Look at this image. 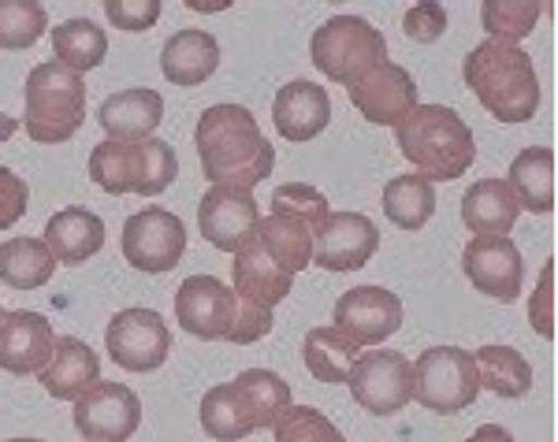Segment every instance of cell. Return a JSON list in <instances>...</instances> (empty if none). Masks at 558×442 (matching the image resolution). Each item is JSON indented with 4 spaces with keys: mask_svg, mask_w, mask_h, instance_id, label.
Wrapping results in <instances>:
<instances>
[{
    "mask_svg": "<svg viewBox=\"0 0 558 442\" xmlns=\"http://www.w3.org/2000/svg\"><path fill=\"white\" fill-rule=\"evenodd\" d=\"M197 160H202V175L213 186H239L254 189L272 175L276 149L260 134L257 115L246 105H209L197 120L194 131Z\"/></svg>",
    "mask_w": 558,
    "mask_h": 442,
    "instance_id": "6da1fadb",
    "label": "cell"
},
{
    "mask_svg": "<svg viewBox=\"0 0 558 442\" xmlns=\"http://www.w3.org/2000/svg\"><path fill=\"white\" fill-rule=\"evenodd\" d=\"M465 86L499 123H529L539 108L536 63L521 45L484 38L462 63Z\"/></svg>",
    "mask_w": 558,
    "mask_h": 442,
    "instance_id": "7a4b0ae2",
    "label": "cell"
},
{
    "mask_svg": "<svg viewBox=\"0 0 558 442\" xmlns=\"http://www.w3.org/2000/svg\"><path fill=\"white\" fill-rule=\"evenodd\" d=\"M395 131V146L428 183H451L462 179L476 160L473 126L451 105H413Z\"/></svg>",
    "mask_w": 558,
    "mask_h": 442,
    "instance_id": "3957f363",
    "label": "cell"
},
{
    "mask_svg": "<svg viewBox=\"0 0 558 442\" xmlns=\"http://www.w3.org/2000/svg\"><path fill=\"white\" fill-rule=\"evenodd\" d=\"M86 123V83L57 60L31 67L23 86V131L41 146H57Z\"/></svg>",
    "mask_w": 558,
    "mask_h": 442,
    "instance_id": "277c9868",
    "label": "cell"
},
{
    "mask_svg": "<svg viewBox=\"0 0 558 442\" xmlns=\"http://www.w3.org/2000/svg\"><path fill=\"white\" fill-rule=\"evenodd\" d=\"M310 60L324 78L354 86L387 60V38L365 15H328L310 38Z\"/></svg>",
    "mask_w": 558,
    "mask_h": 442,
    "instance_id": "5b68a950",
    "label": "cell"
},
{
    "mask_svg": "<svg viewBox=\"0 0 558 442\" xmlns=\"http://www.w3.org/2000/svg\"><path fill=\"white\" fill-rule=\"evenodd\" d=\"M413 368V402H421L432 413H462L465 405L476 402L481 394V376H476V360L462 346H432Z\"/></svg>",
    "mask_w": 558,
    "mask_h": 442,
    "instance_id": "8992f818",
    "label": "cell"
},
{
    "mask_svg": "<svg viewBox=\"0 0 558 442\" xmlns=\"http://www.w3.org/2000/svg\"><path fill=\"white\" fill-rule=\"evenodd\" d=\"M347 386L362 409L376 413V417H391L413 402V368L399 349L373 346V354H357L350 365Z\"/></svg>",
    "mask_w": 558,
    "mask_h": 442,
    "instance_id": "52a82bcc",
    "label": "cell"
},
{
    "mask_svg": "<svg viewBox=\"0 0 558 442\" xmlns=\"http://www.w3.org/2000/svg\"><path fill=\"white\" fill-rule=\"evenodd\" d=\"M108 357L128 372H153L172 354V331L157 309H120L105 328Z\"/></svg>",
    "mask_w": 558,
    "mask_h": 442,
    "instance_id": "ba28073f",
    "label": "cell"
},
{
    "mask_svg": "<svg viewBox=\"0 0 558 442\" xmlns=\"http://www.w3.org/2000/svg\"><path fill=\"white\" fill-rule=\"evenodd\" d=\"M186 253V223L175 212L146 205L123 223V257L138 272H172Z\"/></svg>",
    "mask_w": 558,
    "mask_h": 442,
    "instance_id": "9c48e42d",
    "label": "cell"
},
{
    "mask_svg": "<svg viewBox=\"0 0 558 442\" xmlns=\"http://www.w3.org/2000/svg\"><path fill=\"white\" fill-rule=\"evenodd\" d=\"M465 279L481 294L510 305L525 291V260L510 234H473L462 249Z\"/></svg>",
    "mask_w": 558,
    "mask_h": 442,
    "instance_id": "30bf717a",
    "label": "cell"
},
{
    "mask_svg": "<svg viewBox=\"0 0 558 442\" xmlns=\"http://www.w3.org/2000/svg\"><path fill=\"white\" fill-rule=\"evenodd\" d=\"M75 428L89 442H128L142 423V402L128 383L97 379L75 398Z\"/></svg>",
    "mask_w": 558,
    "mask_h": 442,
    "instance_id": "8fae6325",
    "label": "cell"
},
{
    "mask_svg": "<svg viewBox=\"0 0 558 442\" xmlns=\"http://www.w3.org/2000/svg\"><path fill=\"white\" fill-rule=\"evenodd\" d=\"M402 297L391 294L387 286L365 283L350 286L339 294L336 309H331V328H339L354 346H380L402 328Z\"/></svg>",
    "mask_w": 558,
    "mask_h": 442,
    "instance_id": "7c38bea8",
    "label": "cell"
},
{
    "mask_svg": "<svg viewBox=\"0 0 558 442\" xmlns=\"http://www.w3.org/2000/svg\"><path fill=\"white\" fill-rule=\"evenodd\" d=\"M380 249V231L365 212H328V220L313 231L310 265L328 272H357Z\"/></svg>",
    "mask_w": 558,
    "mask_h": 442,
    "instance_id": "4fadbf2b",
    "label": "cell"
},
{
    "mask_svg": "<svg viewBox=\"0 0 558 442\" xmlns=\"http://www.w3.org/2000/svg\"><path fill=\"white\" fill-rule=\"evenodd\" d=\"M257 197L254 189H239V186H209L197 201V231L209 246L235 253L239 246H246L257 231Z\"/></svg>",
    "mask_w": 558,
    "mask_h": 442,
    "instance_id": "5bb4252c",
    "label": "cell"
},
{
    "mask_svg": "<svg viewBox=\"0 0 558 442\" xmlns=\"http://www.w3.org/2000/svg\"><path fill=\"white\" fill-rule=\"evenodd\" d=\"M239 309V297L223 279L216 275H191L175 291V320L183 323L186 335L216 342L231 328Z\"/></svg>",
    "mask_w": 558,
    "mask_h": 442,
    "instance_id": "9a60e30c",
    "label": "cell"
},
{
    "mask_svg": "<svg viewBox=\"0 0 558 442\" xmlns=\"http://www.w3.org/2000/svg\"><path fill=\"white\" fill-rule=\"evenodd\" d=\"M347 94H350V105L376 126H395L402 115L413 112V105H421L413 75L395 60L376 63L365 78H357L354 86H347Z\"/></svg>",
    "mask_w": 558,
    "mask_h": 442,
    "instance_id": "2e32d148",
    "label": "cell"
},
{
    "mask_svg": "<svg viewBox=\"0 0 558 442\" xmlns=\"http://www.w3.org/2000/svg\"><path fill=\"white\" fill-rule=\"evenodd\" d=\"M52 331L49 316L34 309H4L0 316V368L12 376H38L45 360L52 354Z\"/></svg>",
    "mask_w": 558,
    "mask_h": 442,
    "instance_id": "e0dca14e",
    "label": "cell"
},
{
    "mask_svg": "<svg viewBox=\"0 0 558 442\" xmlns=\"http://www.w3.org/2000/svg\"><path fill=\"white\" fill-rule=\"evenodd\" d=\"M276 134L287 142H310L331 123V97L313 78H291L272 97Z\"/></svg>",
    "mask_w": 558,
    "mask_h": 442,
    "instance_id": "ac0fdd59",
    "label": "cell"
},
{
    "mask_svg": "<svg viewBox=\"0 0 558 442\" xmlns=\"http://www.w3.org/2000/svg\"><path fill=\"white\" fill-rule=\"evenodd\" d=\"M235 265H231V291H235L239 302L260 305V309H276L294 286V275L283 272L272 257L265 253V246L257 242V234L239 246L235 253Z\"/></svg>",
    "mask_w": 558,
    "mask_h": 442,
    "instance_id": "d6986e66",
    "label": "cell"
},
{
    "mask_svg": "<svg viewBox=\"0 0 558 442\" xmlns=\"http://www.w3.org/2000/svg\"><path fill=\"white\" fill-rule=\"evenodd\" d=\"M97 379H101V357L94 354V346L75 335H57L52 354L38 372V383L45 391L60 402H75Z\"/></svg>",
    "mask_w": 558,
    "mask_h": 442,
    "instance_id": "ffe728a7",
    "label": "cell"
},
{
    "mask_svg": "<svg viewBox=\"0 0 558 442\" xmlns=\"http://www.w3.org/2000/svg\"><path fill=\"white\" fill-rule=\"evenodd\" d=\"M165 120V97L149 86H131L120 94H108L97 108V123L108 138L120 142H142L153 138V131Z\"/></svg>",
    "mask_w": 558,
    "mask_h": 442,
    "instance_id": "44dd1931",
    "label": "cell"
},
{
    "mask_svg": "<svg viewBox=\"0 0 558 442\" xmlns=\"http://www.w3.org/2000/svg\"><path fill=\"white\" fill-rule=\"evenodd\" d=\"M41 238H45V246L52 249L57 265L78 268L105 246V220L97 212L83 209V205H68V209L52 212L49 220H45Z\"/></svg>",
    "mask_w": 558,
    "mask_h": 442,
    "instance_id": "7402d4cb",
    "label": "cell"
},
{
    "mask_svg": "<svg viewBox=\"0 0 558 442\" xmlns=\"http://www.w3.org/2000/svg\"><path fill=\"white\" fill-rule=\"evenodd\" d=\"M220 67V41L209 30H175L160 49V71L172 86H202Z\"/></svg>",
    "mask_w": 558,
    "mask_h": 442,
    "instance_id": "603a6c76",
    "label": "cell"
},
{
    "mask_svg": "<svg viewBox=\"0 0 558 442\" xmlns=\"http://www.w3.org/2000/svg\"><path fill=\"white\" fill-rule=\"evenodd\" d=\"M507 183L518 205L529 212H555L558 205V160L551 146H525L510 160Z\"/></svg>",
    "mask_w": 558,
    "mask_h": 442,
    "instance_id": "cb8c5ba5",
    "label": "cell"
},
{
    "mask_svg": "<svg viewBox=\"0 0 558 442\" xmlns=\"http://www.w3.org/2000/svg\"><path fill=\"white\" fill-rule=\"evenodd\" d=\"M521 205L507 179H476L462 197V223L473 234H510Z\"/></svg>",
    "mask_w": 558,
    "mask_h": 442,
    "instance_id": "d4e9b609",
    "label": "cell"
},
{
    "mask_svg": "<svg viewBox=\"0 0 558 442\" xmlns=\"http://www.w3.org/2000/svg\"><path fill=\"white\" fill-rule=\"evenodd\" d=\"M57 257L45 246V238H4L0 242V283L12 286V291H38L57 275Z\"/></svg>",
    "mask_w": 558,
    "mask_h": 442,
    "instance_id": "484cf974",
    "label": "cell"
},
{
    "mask_svg": "<svg viewBox=\"0 0 558 442\" xmlns=\"http://www.w3.org/2000/svg\"><path fill=\"white\" fill-rule=\"evenodd\" d=\"M257 242L265 246L268 257L276 260L283 272L299 275L310 268V257H313V231L305 228L302 220L294 216H283V212H268L257 220Z\"/></svg>",
    "mask_w": 558,
    "mask_h": 442,
    "instance_id": "4316f807",
    "label": "cell"
},
{
    "mask_svg": "<svg viewBox=\"0 0 558 442\" xmlns=\"http://www.w3.org/2000/svg\"><path fill=\"white\" fill-rule=\"evenodd\" d=\"M357 354H362V346H354L331 323H317L302 339V360L317 383H347V372L357 360Z\"/></svg>",
    "mask_w": 558,
    "mask_h": 442,
    "instance_id": "83f0119b",
    "label": "cell"
},
{
    "mask_svg": "<svg viewBox=\"0 0 558 442\" xmlns=\"http://www.w3.org/2000/svg\"><path fill=\"white\" fill-rule=\"evenodd\" d=\"M473 360H476L481 386H488L499 398H525L533 391V365H529L521 349L502 346V342H488V346L476 349Z\"/></svg>",
    "mask_w": 558,
    "mask_h": 442,
    "instance_id": "f1b7e54d",
    "label": "cell"
},
{
    "mask_svg": "<svg viewBox=\"0 0 558 442\" xmlns=\"http://www.w3.org/2000/svg\"><path fill=\"white\" fill-rule=\"evenodd\" d=\"M231 386H235L246 417L254 420V431L272 428L279 413L294 402L291 383H287L279 372H272V368H246V372H239L235 379H231Z\"/></svg>",
    "mask_w": 558,
    "mask_h": 442,
    "instance_id": "f546056e",
    "label": "cell"
},
{
    "mask_svg": "<svg viewBox=\"0 0 558 442\" xmlns=\"http://www.w3.org/2000/svg\"><path fill=\"white\" fill-rule=\"evenodd\" d=\"M436 212V183H428L421 171L395 175L384 183V216L402 231H421Z\"/></svg>",
    "mask_w": 558,
    "mask_h": 442,
    "instance_id": "4dcf8cb0",
    "label": "cell"
},
{
    "mask_svg": "<svg viewBox=\"0 0 558 442\" xmlns=\"http://www.w3.org/2000/svg\"><path fill=\"white\" fill-rule=\"evenodd\" d=\"M49 41H52V52H57V63H64V67L78 71V75L101 67L105 57H108L105 26H97L94 20H86V15L57 23L49 30Z\"/></svg>",
    "mask_w": 558,
    "mask_h": 442,
    "instance_id": "1f68e13d",
    "label": "cell"
},
{
    "mask_svg": "<svg viewBox=\"0 0 558 442\" xmlns=\"http://www.w3.org/2000/svg\"><path fill=\"white\" fill-rule=\"evenodd\" d=\"M197 417H202L205 435H213L220 442H235V439L254 435V420L246 417V409H242V402H239V394L231 383L209 386V391L202 394V409H197Z\"/></svg>",
    "mask_w": 558,
    "mask_h": 442,
    "instance_id": "d6a6232c",
    "label": "cell"
},
{
    "mask_svg": "<svg viewBox=\"0 0 558 442\" xmlns=\"http://www.w3.org/2000/svg\"><path fill=\"white\" fill-rule=\"evenodd\" d=\"M179 179V157L172 149V142L165 138H142L134 142V183H131V194H142V197H157L165 194Z\"/></svg>",
    "mask_w": 558,
    "mask_h": 442,
    "instance_id": "836d02e7",
    "label": "cell"
},
{
    "mask_svg": "<svg viewBox=\"0 0 558 442\" xmlns=\"http://www.w3.org/2000/svg\"><path fill=\"white\" fill-rule=\"evenodd\" d=\"M547 0H481V26L495 41H525L539 26Z\"/></svg>",
    "mask_w": 558,
    "mask_h": 442,
    "instance_id": "e575fe53",
    "label": "cell"
},
{
    "mask_svg": "<svg viewBox=\"0 0 558 442\" xmlns=\"http://www.w3.org/2000/svg\"><path fill=\"white\" fill-rule=\"evenodd\" d=\"M89 179H94L97 189L120 197L131 194L134 183V142H120V138H105L89 149Z\"/></svg>",
    "mask_w": 558,
    "mask_h": 442,
    "instance_id": "d590c367",
    "label": "cell"
},
{
    "mask_svg": "<svg viewBox=\"0 0 558 442\" xmlns=\"http://www.w3.org/2000/svg\"><path fill=\"white\" fill-rule=\"evenodd\" d=\"M49 30L41 0H0V49H31Z\"/></svg>",
    "mask_w": 558,
    "mask_h": 442,
    "instance_id": "8d00e7d4",
    "label": "cell"
},
{
    "mask_svg": "<svg viewBox=\"0 0 558 442\" xmlns=\"http://www.w3.org/2000/svg\"><path fill=\"white\" fill-rule=\"evenodd\" d=\"M276 442H347L343 431L336 428L320 409L313 405H287L272 423Z\"/></svg>",
    "mask_w": 558,
    "mask_h": 442,
    "instance_id": "74e56055",
    "label": "cell"
},
{
    "mask_svg": "<svg viewBox=\"0 0 558 442\" xmlns=\"http://www.w3.org/2000/svg\"><path fill=\"white\" fill-rule=\"evenodd\" d=\"M272 209L268 212H283V216H294V220H302L310 231H317L324 220H328L331 205H328V194L317 189L313 183H283L272 189Z\"/></svg>",
    "mask_w": 558,
    "mask_h": 442,
    "instance_id": "f35d334b",
    "label": "cell"
},
{
    "mask_svg": "<svg viewBox=\"0 0 558 442\" xmlns=\"http://www.w3.org/2000/svg\"><path fill=\"white\" fill-rule=\"evenodd\" d=\"M555 268H558V260L547 257L544 260V272H539L536 291L529 294V305H525L529 323H533L536 335H544V339L558 335V320H555Z\"/></svg>",
    "mask_w": 558,
    "mask_h": 442,
    "instance_id": "ab89813d",
    "label": "cell"
},
{
    "mask_svg": "<svg viewBox=\"0 0 558 442\" xmlns=\"http://www.w3.org/2000/svg\"><path fill=\"white\" fill-rule=\"evenodd\" d=\"M402 34L421 45H432L447 34V8L439 0H417L402 15Z\"/></svg>",
    "mask_w": 558,
    "mask_h": 442,
    "instance_id": "60d3db41",
    "label": "cell"
},
{
    "mask_svg": "<svg viewBox=\"0 0 558 442\" xmlns=\"http://www.w3.org/2000/svg\"><path fill=\"white\" fill-rule=\"evenodd\" d=\"M165 12L160 0H105V15L112 26L120 30H131V34H142V30H153Z\"/></svg>",
    "mask_w": 558,
    "mask_h": 442,
    "instance_id": "b9f144b4",
    "label": "cell"
},
{
    "mask_svg": "<svg viewBox=\"0 0 558 442\" xmlns=\"http://www.w3.org/2000/svg\"><path fill=\"white\" fill-rule=\"evenodd\" d=\"M31 209V186L8 164H0V231H12Z\"/></svg>",
    "mask_w": 558,
    "mask_h": 442,
    "instance_id": "7bdbcfd3",
    "label": "cell"
},
{
    "mask_svg": "<svg viewBox=\"0 0 558 442\" xmlns=\"http://www.w3.org/2000/svg\"><path fill=\"white\" fill-rule=\"evenodd\" d=\"M272 328H276L272 309H260V305L239 302L235 320H231V328L223 331V339L235 342V346H250V342H260V339H265Z\"/></svg>",
    "mask_w": 558,
    "mask_h": 442,
    "instance_id": "ee69618b",
    "label": "cell"
},
{
    "mask_svg": "<svg viewBox=\"0 0 558 442\" xmlns=\"http://www.w3.org/2000/svg\"><path fill=\"white\" fill-rule=\"evenodd\" d=\"M465 442H514V435H510L502 423H481V428H476Z\"/></svg>",
    "mask_w": 558,
    "mask_h": 442,
    "instance_id": "f6af8a7d",
    "label": "cell"
},
{
    "mask_svg": "<svg viewBox=\"0 0 558 442\" xmlns=\"http://www.w3.org/2000/svg\"><path fill=\"white\" fill-rule=\"evenodd\" d=\"M191 12H228L235 0H183Z\"/></svg>",
    "mask_w": 558,
    "mask_h": 442,
    "instance_id": "bcb514c9",
    "label": "cell"
},
{
    "mask_svg": "<svg viewBox=\"0 0 558 442\" xmlns=\"http://www.w3.org/2000/svg\"><path fill=\"white\" fill-rule=\"evenodd\" d=\"M15 131H20V120H15V115H8V112H0V146H4Z\"/></svg>",
    "mask_w": 558,
    "mask_h": 442,
    "instance_id": "7dc6e473",
    "label": "cell"
},
{
    "mask_svg": "<svg viewBox=\"0 0 558 442\" xmlns=\"http://www.w3.org/2000/svg\"><path fill=\"white\" fill-rule=\"evenodd\" d=\"M4 442H45V439H20L15 435V439H4Z\"/></svg>",
    "mask_w": 558,
    "mask_h": 442,
    "instance_id": "c3c4849f",
    "label": "cell"
},
{
    "mask_svg": "<svg viewBox=\"0 0 558 442\" xmlns=\"http://www.w3.org/2000/svg\"><path fill=\"white\" fill-rule=\"evenodd\" d=\"M0 316H4V305H0Z\"/></svg>",
    "mask_w": 558,
    "mask_h": 442,
    "instance_id": "681fc988",
    "label": "cell"
},
{
    "mask_svg": "<svg viewBox=\"0 0 558 442\" xmlns=\"http://www.w3.org/2000/svg\"><path fill=\"white\" fill-rule=\"evenodd\" d=\"M83 442H89V439H83Z\"/></svg>",
    "mask_w": 558,
    "mask_h": 442,
    "instance_id": "f907efd6",
    "label": "cell"
}]
</instances>
